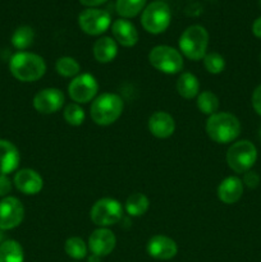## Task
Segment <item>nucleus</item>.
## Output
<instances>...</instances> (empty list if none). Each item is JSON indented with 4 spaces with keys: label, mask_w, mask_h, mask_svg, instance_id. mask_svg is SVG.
<instances>
[{
    "label": "nucleus",
    "mask_w": 261,
    "mask_h": 262,
    "mask_svg": "<svg viewBox=\"0 0 261 262\" xmlns=\"http://www.w3.org/2000/svg\"><path fill=\"white\" fill-rule=\"evenodd\" d=\"M123 109L124 102L119 95L105 92L95 97L90 107V115L95 124L106 127L119 119Z\"/></svg>",
    "instance_id": "3"
},
{
    "label": "nucleus",
    "mask_w": 261,
    "mask_h": 262,
    "mask_svg": "<svg viewBox=\"0 0 261 262\" xmlns=\"http://www.w3.org/2000/svg\"><path fill=\"white\" fill-rule=\"evenodd\" d=\"M260 137H261V129H260Z\"/></svg>",
    "instance_id": "39"
},
{
    "label": "nucleus",
    "mask_w": 261,
    "mask_h": 262,
    "mask_svg": "<svg viewBox=\"0 0 261 262\" xmlns=\"http://www.w3.org/2000/svg\"><path fill=\"white\" fill-rule=\"evenodd\" d=\"M25 253L17 241L8 239L0 245V262H23Z\"/></svg>",
    "instance_id": "23"
},
{
    "label": "nucleus",
    "mask_w": 261,
    "mask_h": 262,
    "mask_svg": "<svg viewBox=\"0 0 261 262\" xmlns=\"http://www.w3.org/2000/svg\"><path fill=\"white\" fill-rule=\"evenodd\" d=\"M260 3H261V0H260Z\"/></svg>",
    "instance_id": "40"
},
{
    "label": "nucleus",
    "mask_w": 261,
    "mask_h": 262,
    "mask_svg": "<svg viewBox=\"0 0 261 262\" xmlns=\"http://www.w3.org/2000/svg\"><path fill=\"white\" fill-rule=\"evenodd\" d=\"M56 73L60 74L61 77L66 78H74L81 72V66L78 61L72 56H61L56 60L55 63Z\"/></svg>",
    "instance_id": "28"
},
{
    "label": "nucleus",
    "mask_w": 261,
    "mask_h": 262,
    "mask_svg": "<svg viewBox=\"0 0 261 262\" xmlns=\"http://www.w3.org/2000/svg\"><path fill=\"white\" fill-rule=\"evenodd\" d=\"M148 256H151L155 260L168 261L171 260L178 253V246L176 241L170 237H166L164 234H156L148 239L146 246Z\"/></svg>",
    "instance_id": "13"
},
{
    "label": "nucleus",
    "mask_w": 261,
    "mask_h": 262,
    "mask_svg": "<svg viewBox=\"0 0 261 262\" xmlns=\"http://www.w3.org/2000/svg\"><path fill=\"white\" fill-rule=\"evenodd\" d=\"M179 50L187 59L199 61L204 59L209 46V33L200 25L187 27L179 37Z\"/></svg>",
    "instance_id": "4"
},
{
    "label": "nucleus",
    "mask_w": 261,
    "mask_h": 262,
    "mask_svg": "<svg viewBox=\"0 0 261 262\" xmlns=\"http://www.w3.org/2000/svg\"><path fill=\"white\" fill-rule=\"evenodd\" d=\"M10 73L20 82H35L42 78L46 63L42 56L28 51H19L10 58Z\"/></svg>",
    "instance_id": "1"
},
{
    "label": "nucleus",
    "mask_w": 261,
    "mask_h": 262,
    "mask_svg": "<svg viewBox=\"0 0 261 262\" xmlns=\"http://www.w3.org/2000/svg\"><path fill=\"white\" fill-rule=\"evenodd\" d=\"M118 54V43L114 38L100 37L94 45V58L101 64H107L115 59Z\"/></svg>",
    "instance_id": "20"
},
{
    "label": "nucleus",
    "mask_w": 261,
    "mask_h": 262,
    "mask_svg": "<svg viewBox=\"0 0 261 262\" xmlns=\"http://www.w3.org/2000/svg\"><path fill=\"white\" fill-rule=\"evenodd\" d=\"M112 32L117 43L124 48H132L138 42V32L133 23L127 19H117L112 25Z\"/></svg>",
    "instance_id": "18"
},
{
    "label": "nucleus",
    "mask_w": 261,
    "mask_h": 262,
    "mask_svg": "<svg viewBox=\"0 0 261 262\" xmlns=\"http://www.w3.org/2000/svg\"><path fill=\"white\" fill-rule=\"evenodd\" d=\"M146 0H117L115 8L120 17L133 18L145 9Z\"/></svg>",
    "instance_id": "25"
},
{
    "label": "nucleus",
    "mask_w": 261,
    "mask_h": 262,
    "mask_svg": "<svg viewBox=\"0 0 261 262\" xmlns=\"http://www.w3.org/2000/svg\"><path fill=\"white\" fill-rule=\"evenodd\" d=\"M99 91V83L96 78L90 73H79L68 84L69 97L76 104H86L94 101Z\"/></svg>",
    "instance_id": "9"
},
{
    "label": "nucleus",
    "mask_w": 261,
    "mask_h": 262,
    "mask_svg": "<svg viewBox=\"0 0 261 262\" xmlns=\"http://www.w3.org/2000/svg\"><path fill=\"white\" fill-rule=\"evenodd\" d=\"M87 262H101V257H99L96 255H91L87 258Z\"/></svg>",
    "instance_id": "36"
},
{
    "label": "nucleus",
    "mask_w": 261,
    "mask_h": 262,
    "mask_svg": "<svg viewBox=\"0 0 261 262\" xmlns=\"http://www.w3.org/2000/svg\"><path fill=\"white\" fill-rule=\"evenodd\" d=\"M252 107L258 115H261V84H258L255 90H253L252 94Z\"/></svg>",
    "instance_id": "33"
},
{
    "label": "nucleus",
    "mask_w": 261,
    "mask_h": 262,
    "mask_svg": "<svg viewBox=\"0 0 261 262\" xmlns=\"http://www.w3.org/2000/svg\"><path fill=\"white\" fill-rule=\"evenodd\" d=\"M147 127L154 137L165 140V138L173 136L174 130H176V122L169 113L155 112L148 118Z\"/></svg>",
    "instance_id": "16"
},
{
    "label": "nucleus",
    "mask_w": 261,
    "mask_h": 262,
    "mask_svg": "<svg viewBox=\"0 0 261 262\" xmlns=\"http://www.w3.org/2000/svg\"><path fill=\"white\" fill-rule=\"evenodd\" d=\"M217 197L225 205H233L241 200L243 194V182L238 177H227L217 187Z\"/></svg>",
    "instance_id": "17"
},
{
    "label": "nucleus",
    "mask_w": 261,
    "mask_h": 262,
    "mask_svg": "<svg viewBox=\"0 0 261 262\" xmlns=\"http://www.w3.org/2000/svg\"><path fill=\"white\" fill-rule=\"evenodd\" d=\"M12 182H10L9 177L4 176V174H0V197H8V194L12 191Z\"/></svg>",
    "instance_id": "32"
},
{
    "label": "nucleus",
    "mask_w": 261,
    "mask_h": 262,
    "mask_svg": "<svg viewBox=\"0 0 261 262\" xmlns=\"http://www.w3.org/2000/svg\"><path fill=\"white\" fill-rule=\"evenodd\" d=\"M3 242H4V241H3V233H2V230H0V245H2Z\"/></svg>",
    "instance_id": "37"
},
{
    "label": "nucleus",
    "mask_w": 261,
    "mask_h": 262,
    "mask_svg": "<svg viewBox=\"0 0 261 262\" xmlns=\"http://www.w3.org/2000/svg\"><path fill=\"white\" fill-rule=\"evenodd\" d=\"M252 32H253V35L256 36V37L261 38V17H258L257 19L253 22Z\"/></svg>",
    "instance_id": "34"
},
{
    "label": "nucleus",
    "mask_w": 261,
    "mask_h": 262,
    "mask_svg": "<svg viewBox=\"0 0 261 262\" xmlns=\"http://www.w3.org/2000/svg\"><path fill=\"white\" fill-rule=\"evenodd\" d=\"M171 20L170 8L166 3L153 2L143 9L141 23L142 27L153 35H159L169 27Z\"/></svg>",
    "instance_id": "7"
},
{
    "label": "nucleus",
    "mask_w": 261,
    "mask_h": 262,
    "mask_svg": "<svg viewBox=\"0 0 261 262\" xmlns=\"http://www.w3.org/2000/svg\"><path fill=\"white\" fill-rule=\"evenodd\" d=\"M66 96L59 89L49 87L38 91L33 97V107L40 114H55L63 107Z\"/></svg>",
    "instance_id": "12"
},
{
    "label": "nucleus",
    "mask_w": 261,
    "mask_h": 262,
    "mask_svg": "<svg viewBox=\"0 0 261 262\" xmlns=\"http://www.w3.org/2000/svg\"><path fill=\"white\" fill-rule=\"evenodd\" d=\"M20 155L15 145L10 141L0 140V174L8 176L18 168Z\"/></svg>",
    "instance_id": "19"
},
{
    "label": "nucleus",
    "mask_w": 261,
    "mask_h": 262,
    "mask_svg": "<svg viewBox=\"0 0 261 262\" xmlns=\"http://www.w3.org/2000/svg\"><path fill=\"white\" fill-rule=\"evenodd\" d=\"M260 61H261V54H260Z\"/></svg>",
    "instance_id": "38"
},
{
    "label": "nucleus",
    "mask_w": 261,
    "mask_h": 262,
    "mask_svg": "<svg viewBox=\"0 0 261 262\" xmlns=\"http://www.w3.org/2000/svg\"><path fill=\"white\" fill-rule=\"evenodd\" d=\"M112 17L104 9L89 8L78 15V25L84 33L90 36H99L110 27Z\"/></svg>",
    "instance_id": "10"
},
{
    "label": "nucleus",
    "mask_w": 261,
    "mask_h": 262,
    "mask_svg": "<svg viewBox=\"0 0 261 262\" xmlns=\"http://www.w3.org/2000/svg\"><path fill=\"white\" fill-rule=\"evenodd\" d=\"M123 206L119 201L110 197L97 200L91 207L90 217L99 228H107L118 224L122 220Z\"/></svg>",
    "instance_id": "8"
},
{
    "label": "nucleus",
    "mask_w": 261,
    "mask_h": 262,
    "mask_svg": "<svg viewBox=\"0 0 261 262\" xmlns=\"http://www.w3.org/2000/svg\"><path fill=\"white\" fill-rule=\"evenodd\" d=\"M35 40V31L30 26H20L14 31L12 36V43L18 50H26L30 48Z\"/></svg>",
    "instance_id": "27"
},
{
    "label": "nucleus",
    "mask_w": 261,
    "mask_h": 262,
    "mask_svg": "<svg viewBox=\"0 0 261 262\" xmlns=\"http://www.w3.org/2000/svg\"><path fill=\"white\" fill-rule=\"evenodd\" d=\"M206 133L209 138L219 145L233 142L241 135V123L235 115L217 112L206 120Z\"/></svg>",
    "instance_id": "2"
},
{
    "label": "nucleus",
    "mask_w": 261,
    "mask_h": 262,
    "mask_svg": "<svg viewBox=\"0 0 261 262\" xmlns=\"http://www.w3.org/2000/svg\"><path fill=\"white\" fill-rule=\"evenodd\" d=\"M15 188L23 194L35 196L40 193L44 187L42 177L33 169H20L15 173L13 179Z\"/></svg>",
    "instance_id": "15"
},
{
    "label": "nucleus",
    "mask_w": 261,
    "mask_h": 262,
    "mask_svg": "<svg viewBox=\"0 0 261 262\" xmlns=\"http://www.w3.org/2000/svg\"><path fill=\"white\" fill-rule=\"evenodd\" d=\"M177 92L186 100L194 99L200 94L199 78L189 72L182 73L177 81Z\"/></svg>",
    "instance_id": "21"
},
{
    "label": "nucleus",
    "mask_w": 261,
    "mask_h": 262,
    "mask_svg": "<svg viewBox=\"0 0 261 262\" xmlns=\"http://www.w3.org/2000/svg\"><path fill=\"white\" fill-rule=\"evenodd\" d=\"M64 251L73 260H83L87 257L89 246L79 237H71L64 243Z\"/></svg>",
    "instance_id": "26"
},
{
    "label": "nucleus",
    "mask_w": 261,
    "mask_h": 262,
    "mask_svg": "<svg viewBox=\"0 0 261 262\" xmlns=\"http://www.w3.org/2000/svg\"><path fill=\"white\" fill-rule=\"evenodd\" d=\"M197 109L205 115H212L219 110V99L211 91H202L197 95Z\"/></svg>",
    "instance_id": "24"
},
{
    "label": "nucleus",
    "mask_w": 261,
    "mask_h": 262,
    "mask_svg": "<svg viewBox=\"0 0 261 262\" xmlns=\"http://www.w3.org/2000/svg\"><path fill=\"white\" fill-rule=\"evenodd\" d=\"M243 184L245 186H247L248 188L253 189L256 188V187L260 184V176H258L256 171H252V170H248L246 171L245 174H243Z\"/></svg>",
    "instance_id": "31"
},
{
    "label": "nucleus",
    "mask_w": 261,
    "mask_h": 262,
    "mask_svg": "<svg viewBox=\"0 0 261 262\" xmlns=\"http://www.w3.org/2000/svg\"><path fill=\"white\" fill-rule=\"evenodd\" d=\"M79 2H81L83 5H86V7L94 8V7H97V5H100V4H104L106 0H79Z\"/></svg>",
    "instance_id": "35"
},
{
    "label": "nucleus",
    "mask_w": 261,
    "mask_h": 262,
    "mask_svg": "<svg viewBox=\"0 0 261 262\" xmlns=\"http://www.w3.org/2000/svg\"><path fill=\"white\" fill-rule=\"evenodd\" d=\"M25 219V207L17 197L8 196L0 201V230H12Z\"/></svg>",
    "instance_id": "11"
},
{
    "label": "nucleus",
    "mask_w": 261,
    "mask_h": 262,
    "mask_svg": "<svg viewBox=\"0 0 261 262\" xmlns=\"http://www.w3.org/2000/svg\"><path fill=\"white\" fill-rule=\"evenodd\" d=\"M63 118L69 125L73 127H78V125L83 124L84 119H86V113H84L83 107L76 102H71L64 107Z\"/></svg>",
    "instance_id": "29"
},
{
    "label": "nucleus",
    "mask_w": 261,
    "mask_h": 262,
    "mask_svg": "<svg viewBox=\"0 0 261 262\" xmlns=\"http://www.w3.org/2000/svg\"><path fill=\"white\" fill-rule=\"evenodd\" d=\"M204 61V67L210 74H220L225 68V59L223 55L215 51H210L206 53V55L202 59Z\"/></svg>",
    "instance_id": "30"
},
{
    "label": "nucleus",
    "mask_w": 261,
    "mask_h": 262,
    "mask_svg": "<svg viewBox=\"0 0 261 262\" xmlns=\"http://www.w3.org/2000/svg\"><path fill=\"white\" fill-rule=\"evenodd\" d=\"M87 246L92 255L105 257L114 251L117 246V238L114 233L107 228H99L91 233Z\"/></svg>",
    "instance_id": "14"
},
{
    "label": "nucleus",
    "mask_w": 261,
    "mask_h": 262,
    "mask_svg": "<svg viewBox=\"0 0 261 262\" xmlns=\"http://www.w3.org/2000/svg\"><path fill=\"white\" fill-rule=\"evenodd\" d=\"M124 207L125 211H127V214L129 216L140 217L143 216L148 211V209H150V201H148V197L146 194L136 192V193H132L130 196H128Z\"/></svg>",
    "instance_id": "22"
},
{
    "label": "nucleus",
    "mask_w": 261,
    "mask_h": 262,
    "mask_svg": "<svg viewBox=\"0 0 261 262\" xmlns=\"http://www.w3.org/2000/svg\"><path fill=\"white\" fill-rule=\"evenodd\" d=\"M257 160V148L251 141L241 140L232 143L227 151V164L234 173L245 174Z\"/></svg>",
    "instance_id": "5"
},
{
    "label": "nucleus",
    "mask_w": 261,
    "mask_h": 262,
    "mask_svg": "<svg viewBox=\"0 0 261 262\" xmlns=\"http://www.w3.org/2000/svg\"><path fill=\"white\" fill-rule=\"evenodd\" d=\"M148 61L156 71L165 74H177L183 69L181 51L168 45H158L148 53Z\"/></svg>",
    "instance_id": "6"
}]
</instances>
